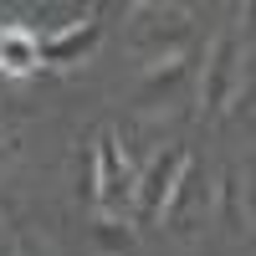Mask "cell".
<instances>
[{"mask_svg":"<svg viewBox=\"0 0 256 256\" xmlns=\"http://www.w3.org/2000/svg\"><path fill=\"white\" fill-rule=\"evenodd\" d=\"M216 216H220V226L230 230V236H241V174L236 169H226L220 174V184H216Z\"/></svg>","mask_w":256,"mask_h":256,"instance_id":"30bf717a","label":"cell"},{"mask_svg":"<svg viewBox=\"0 0 256 256\" xmlns=\"http://www.w3.org/2000/svg\"><path fill=\"white\" fill-rule=\"evenodd\" d=\"M16 256H56V251H52V246H36V241H20Z\"/></svg>","mask_w":256,"mask_h":256,"instance_id":"7c38bea8","label":"cell"},{"mask_svg":"<svg viewBox=\"0 0 256 256\" xmlns=\"http://www.w3.org/2000/svg\"><path fill=\"white\" fill-rule=\"evenodd\" d=\"M128 41H134V52L144 56V67H148V62H164V56H184L190 10L184 6H134Z\"/></svg>","mask_w":256,"mask_h":256,"instance_id":"3957f363","label":"cell"},{"mask_svg":"<svg viewBox=\"0 0 256 256\" xmlns=\"http://www.w3.org/2000/svg\"><path fill=\"white\" fill-rule=\"evenodd\" d=\"M98 36H102V20H98V10H88L82 20H72L67 31L41 36V62H46V67H72V62H82L98 46Z\"/></svg>","mask_w":256,"mask_h":256,"instance_id":"5b68a950","label":"cell"},{"mask_svg":"<svg viewBox=\"0 0 256 256\" xmlns=\"http://www.w3.org/2000/svg\"><path fill=\"white\" fill-rule=\"evenodd\" d=\"M184 169H190V148H184V144L159 148V154L144 164V174L134 180V195H128V220H134V226L164 220V205H169V195H174V184L184 180Z\"/></svg>","mask_w":256,"mask_h":256,"instance_id":"6da1fadb","label":"cell"},{"mask_svg":"<svg viewBox=\"0 0 256 256\" xmlns=\"http://www.w3.org/2000/svg\"><path fill=\"white\" fill-rule=\"evenodd\" d=\"M41 67V36L31 26H0V72L26 77Z\"/></svg>","mask_w":256,"mask_h":256,"instance_id":"52a82bcc","label":"cell"},{"mask_svg":"<svg viewBox=\"0 0 256 256\" xmlns=\"http://www.w3.org/2000/svg\"><path fill=\"white\" fill-rule=\"evenodd\" d=\"M184 72H190V56H164V62H148L144 67V82H138V102L148 108V102H159V98H169L184 82Z\"/></svg>","mask_w":256,"mask_h":256,"instance_id":"ba28073f","label":"cell"},{"mask_svg":"<svg viewBox=\"0 0 256 256\" xmlns=\"http://www.w3.org/2000/svg\"><path fill=\"white\" fill-rule=\"evenodd\" d=\"M205 216H210V190L195 180V169H184V180L174 184V195L164 205V220L174 236H190L195 226H205Z\"/></svg>","mask_w":256,"mask_h":256,"instance_id":"8992f818","label":"cell"},{"mask_svg":"<svg viewBox=\"0 0 256 256\" xmlns=\"http://www.w3.org/2000/svg\"><path fill=\"white\" fill-rule=\"evenodd\" d=\"M92 246H98L102 256H123L128 246H134V230H128L123 216H98V220H92Z\"/></svg>","mask_w":256,"mask_h":256,"instance_id":"9c48e42d","label":"cell"},{"mask_svg":"<svg viewBox=\"0 0 256 256\" xmlns=\"http://www.w3.org/2000/svg\"><path fill=\"white\" fill-rule=\"evenodd\" d=\"M241 26H226L216 41H210V52H205V72H200V118L205 123H216L226 108H230V98H236L241 88Z\"/></svg>","mask_w":256,"mask_h":256,"instance_id":"7a4b0ae2","label":"cell"},{"mask_svg":"<svg viewBox=\"0 0 256 256\" xmlns=\"http://www.w3.org/2000/svg\"><path fill=\"white\" fill-rule=\"evenodd\" d=\"M16 246H20V236L10 230V220H6V210H0V256H16Z\"/></svg>","mask_w":256,"mask_h":256,"instance_id":"8fae6325","label":"cell"},{"mask_svg":"<svg viewBox=\"0 0 256 256\" xmlns=\"http://www.w3.org/2000/svg\"><path fill=\"white\" fill-rule=\"evenodd\" d=\"M128 195H134V174L118 148V134L102 128L92 144V205L98 216H128Z\"/></svg>","mask_w":256,"mask_h":256,"instance_id":"277c9868","label":"cell"}]
</instances>
